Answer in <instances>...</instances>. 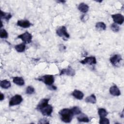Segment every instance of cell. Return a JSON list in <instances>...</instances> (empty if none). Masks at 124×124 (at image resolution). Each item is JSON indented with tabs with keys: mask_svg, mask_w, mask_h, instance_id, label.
I'll use <instances>...</instances> for the list:
<instances>
[{
	"mask_svg": "<svg viewBox=\"0 0 124 124\" xmlns=\"http://www.w3.org/2000/svg\"><path fill=\"white\" fill-rule=\"evenodd\" d=\"M62 120L66 123L71 122L73 114L71 109L68 108H63L59 112Z\"/></svg>",
	"mask_w": 124,
	"mask_h": 124,
	"instance_id": "obj_1",
	"label": "cell"
},
{
	"mask_svg": "<svg viewBox=\"0 0 124 124\" xmlns=\"http://www.w3.org/2000/svg\"><path fill=\"white\" fill-rule=\"evenodd\" d=\"M23 100L22 97L20 95L16 94L13 96L10 100L9 105V106H14L20 104Z\"/></svg>",
	"mask_w": 124,
	"mask_h": 124,
	"instance_id": "obj_2",
	"label": "cell"
},
{
	"mask_svg": "<svg viewBox=\"0 0 124 124\" xmlns=\"http://www.w3.org/2000/svg\"><path fill=\"white\" fill-rule=\"evenodd\" d=\"M39 110L41 111L43 115L49 116L51 115L52 112L53 108L50 105H49L48 104L40 108Z\"/></svg>",
	"mask_w": 124,
	"mask_h": 124,
	"instance_id": "obj_3",
	"label": "cell"
},
{
	"mask_svg": "<svg viewBox=\"0 0 124 124\" xmlns=\"http://www.w3.org/2000/svg\"><path fill=\"white\" fill-rule=\"evenodd\" d=\"M38 80L43 81L46 85L50 86L54 83V78L52 75H45L40 78H39Z\"/></svg>",
	"mask_w": 124,
	"mask_h": 124,
	"instance_id": "obj_4",
	"label": "cell"
},
{
	"mask_svg": "<svg viewBox=\"0 0 124 124\" xmlns=\"http://www.w3.org/2000/svg\"><path fill=\"white\" fill-rule=\"evenodd\" d=\"M18 38L21 39L25 43H30L31 42L32 35L29 32L26 31L17 36Z\"/></svg>",
	"mask_w": 124,
	"mask_h": 124,
	"instance_id": "obj_5",
	"label": "cell"
},
{
	"mask_svg": "<svg viewBox=\"0 0 124 124\" xmlns=\"http://www.w3.org/2000/svg\"><path fill=\"white\" fill-rule=\"evenodd\" d=\"M56 33L60 37L64 36L66 38H69V35L66 31V29L65 26H61L56 30Z\"/></svg>",
	"mask_w": 124,
	"mask_h": 124,
	"instance_id": "obj_6",
	"label": "cell"
},
{
	"mask_svg": "<svg viewBox=\"0 0 124 124\" xmlns=\"http://www.w3.org/2000/svg\"><path fill=\"white\" fill-rule=\"evenodd\" d=\"M111 17L113 18L115 23L118 24H122L124 21V18L122 15L120 14H117L111 15Z\"/></svg>",
	"mask_w": 124,
	"mask_h": 124,
	"instance_id": "obj_7",
	"label": "cell"
},
{
	"mask_svg": "<svg viewBox=\"0 0 124 124\" xmlns=\"http://www.w3.org/2000/svg\"><path fill=\"white\" fill-rule=\"evenodd\" d=\"M82 64H88L90 65L95 64L96 63V58L94 57H88L85 58L84 60L80 62Z\"/></svg>",
	"mask_w": 124,
	"mask_h": 124,
	"instance_id": "obj_8",
	"label": "cell"
},
{
	"mask_svg": "<svg viewBox=\"0 0 124 124\" xmlns=\"http://www.w3.org/2000/svg\"><path fill=\"white\" fill-rule=\"evenodd\" d=\"M122 57L120 55L116 54L110 58V62L113 65H117L122 61Z\"/></svg>",
	"mask_w": 124,
	"mask_h": 124,
	"instance_id": "obj_9",
	"label": "cell"
},
{
	"mask_svg": "<svg viewBox=\"0 0 124 124\" xmlns=\"http://www.w3.org/2000/svg\"><path fill=\"white\" fill-rule=\"evenodd\" d=\"M75 74V70L72 69L70 66H69L68 68L66 69H63L62 70L60 75H66L68 76H73Z\"/></svg>",
	"mask_w": 124,
	"mask_h": 124,
	"instance_id": "obj_10",
	"label": "cell"
},
{
	"mask_svg": "<svg viewBox=\"0 0 124 124\" xmlns=\"http://www.w3.org/2000/svg\"><path fill=\"white\" fill-rule=\"evenodd\" d=\"M109 93L113 96H119L121 94V92L119 89L116 85H113L110 88Z\"/></svg>",
	"mask_w": 124,
	"mask_h": 124,
	"instance_id": "obj_11",
	"label": "cell"
},
{
	"mask_svg": "<svg viewBox=\"0 0 124 124\" xmlns=\"http://www.w3.org/2000/svg\"><path fill=\"white\" fill-rule=\"evenodd\" d=\"M17 26L21 27L22 28H27L31 26V23L28 20H18L17 21Z\"/></svg>",
	"mask_w": 124,
	"mask_h": 124,
	"instance_id": "obj_12",
	"label": "cell"
},
{
	"mask_svg": "<svg viewBox=\"0 0 124 124\" xmlns=\"http://www.w3.org/2000/svg\"><path fill=\"white\" fill-rule=\"evenodd\" d=\"M72 95L78 100H81L83 98L84 94L79 90H75L72 93Z\"/></svg>",
	"mask_w": 124,
	"mask_h": 124,
	"instance_id": "obj_13",
	"label": "cell"
},
{
	"mask_svg": "<svg viewBox=\"0 0 124 124\" xmlns=\"http://www.w3.org/2000/svg\"><path fill=\"white\" fill-rule=\"evenodd\" d=\"M13 81L14 83L19 85V86H22L24 84V80L22 77H16L13 78Z\"/></svg>",
	"mask_w": 124,
	"mask_h": 124,
	"instance_id": "obj_14",
	"label": "cell"
},
{
	"mask_svg": "<svg viewBox=\"0 0 124 124\" xmlns=\"http://www.w3.org/2000/svg\"><path fill=\"white\" fill-rule=\"evenodd\" d=\"M78 10L82 13H86L89 10V6L84 3H81L78 6Z\"/></svg>",
	"mask_w": 124,
	"mask_h": 124,
	"instance_id": "obj_15",
	"label": "cell"
},
{
	"mask_svg": "<svg viewBox=\"0 0 124 124\" xmlns=\"http://www.w3.org/2000/svg\"><path fill=\"white\" fill-rule=\"evenodd\" d=\"M85 101L87 103H90L92 104H95L96 102V97L94 94H92L91 95L88 96L85 99Z\"/></svg>",
	"mask_w": 124,
	"mask_h": 124,
	"instance_id": "obj_16",
	"label": "cell"
},
{
	"mask_svg": "<svg viewBox=\"0 0 124 124\" xmlns=\"http://www.w3.org/2000/svg\"><path fill=\"white\" fill-rule=\"evenodd\" d=\"M0 85L1 87H2V88H4V89H8L9 88H10L11 87L10 82L6 79L1 81Z\"/></svg>",
	"mask_w": 124,
	"mask_h": 124,
	"instance_id": "obj_17",
	"label": "cell"
},
{
	"mask_svg": "<svg viewBox=\"0 0 124 124\" xmlns=\"http://www.w3.org/2000/svg\"><path fill=\"white\" fill-rule=\"evenodd\" d=\"M49 100V99H47V98H44V99H42L40 101V102L39 103V104H38V105L37 106V109H39L42 107L48 104V102Z\"/></svg>",
	"mask_w": 124,
	"mask_h": 124,
	"instance_id": "obj_18",
	"label": "cell"
},
{
	"mask_svg": "<svg viewBox=\"0 0 124 124\" xmlns=\"http://www.w3.org/2000/svg\"><path fill=\"white\" fill-rule=\"evenodd\" d=\"M77 119L79 122H80L88 123L89 122V119L88 118V117L84 114H82L79 115L77 118Z\"/></svg>",
	"mask_w": 124,
	"mask_h": 124,
	"instance_id": "obj_19",
	"label": "cell"
},
{
	"mask_svg": "<svg viewBox=\"0 0 124 124\" xmlns=\"http://www.w3.org/2000/svg\"><path fill=\"white\" fill-rule=\"evenodd\" d=\"M25 45L24 44H20L19 45H17L15 46V49L16 50L19 52H23L25 49Z\"/></svg>",
	"mask_w": 124,
	"mask_h": 124,
	"instance_id": "obj_20",
	"label": "cell"
},
{
	"mask_svg": "<svg viewBox=\"0 0 124 124\" xmlns=\"http://www.w3.org/2000/svg\"><path fill=\"white\" fill-rule=\"evenodd\" d=\"M95 27L98 30H105L106 29V26L103 22H99L96 23Z\"/></svg>",
	"mask_w": 124,
	"mask_h": 124,
	"instance_id": "obj_21",
	"label": "cell"
},
{
	"mask_svg": "<svg viewBox=\"0 0 124 124\" xmlns=\"http://www.w3.org/2000/svg\"><path fill=\"white\" fill-rule=\"evenodd\" d=\"M98 113L100 118L105 117L108 115V112L105 109L103 108H99L98 110Z\"/></svg>",
	"mask_w": 124,
	"mask_h": 124,
	"instance_id": "obj_22",
	"label": "cell"
},
{
	"mask_svg": "<svg viewBox=\"0 0 124 124\" xmlns=\"http://www.w3.org/2000/svg\"><path fill=\"white\" fill-rule=\"evenodd\" d=\"M0 16L1 18L5 19L7 21H8L12 17V15L11 14L5 13L2 11H0Z\"/></svg>",
	"mask_w": 124,
	"mask_h": 124,
	"instance_id": "obj_23",
	"label": "cell"
},
{
	"mask_svg": "<svg viewBox=\"0 0 124 124\" xmlns=\"http://www.w3.org/2000/svg\"><path fill=\"white\" fill-rule=\"evenodd\" d=\"M71 110L72 111V112L73 115L79 114L81 112L80 109L78 107H74L72 109H71Z\"/></svg>",
	"mask_w": 124,
	"mask_h": 124,
	"instance_id": "obj_24",
	"label": "cell"
},
{
	"mask_svg": "<svg viewBox=\"0 0 124 124\" xmlns=\"http://www.w3.org/2000/svg\"><path fill=\"white\" fill-rule=\"evenodd\" d=\"M0 37L1 38H7L8 37V33L4 29H1L0 30Z\"/></svg>",
	"mask_w": 124,
	"mask_h": 124,
	"instance_id": "obj_25",
	"label": "cell"
},
{
	"mask_svg": "<svg viewBox=\"0 0 124 124\" xmlns=\"http://www.w3.org/2000/svg\"><path fill=\"white\" fill-rule=\"evenodd\" d=\"M111 29L114 32H118L119 31L120 28L119 26L117 24L113 23L111 25Z\"/></svg>",
	"mask_w": 124,
	"mask_h": 124,
	"instance_id": "obj_26",
	"label": "cell"
},
{
	"mask_svg": "<svg viewBox=\"0 0 124 124\" xmlns=\"http://www.w3.org/2000/svg\"><path fill=\"white\" fill-rule=\"evenodd\" d=\"M34 89L31 86H29L26 88V93L27 94H32L34 93Z\"/></svg>",
	"mask_w": 124,
	"mask_h": 124,
	"instance_id": "obj_27",
	"label": "cell"
},
{
	"mask_svg": "<svg viewBox=\"0 0 124 124\" xmlns=\"http://www.w3.org/2000/svg\"><path fill=\"white\" fill-rule=\"evenodd\" d=\"M99 123L101 124H108L109 123V120L105 117L100 118Z\"/></svg>",
	"mask_w": 124,
	"mask_h": 124,
	"instance_id": "obj_28",
	"label": "cell"
},
{
	"mask_svg": "<svg viewBox=\"0 0 124 124\" xmlns=\"http://www.w3.org/2000/svg\"><path fill=\"white\" fill-rule=\"evenodd\" d=\"M88 18L89 16L88 15H83L81 17V20L83 22H85L86 20H88Z\"/></svg>",
	"mask_w": 124,
	"mask_h": 124,
	"instance_id": "obj_29",
	"label": "cell"
},
{
	"mask_svg": "<svg viewBox=\"0 0 124 124\" xmlns=\"http://www.w3.org/2000/svg\"><path fill=\"white\" fill-rule=\"evenodd\" d=\"M38 123L40 124H49V122L47 121V120L45 119H41Z\"/></svg>",
	"mask_w": 124,
	"mask_h": 124,
	"instance_id": "obj_30",
	"label": "cell"
},
{
	"mask_svg": "<svg viewBox=\"0 0 124 124\" xmlns=\"http://www.w3.org/2000/svg\"><path fill=\"white\" fill-rule=\"evenodd\" d=\"M4 95L2 93H0V101H2L4 99Z\"/></svg>",
	"mask_w": 124,
	"mask_h": 124,
	"instance_id": "obj_31",
	"label": "cell"
},
{
	"mask_svg": "<svg viewBox=\"0 0 124 124\" xmlns=\"http://www.w3.org/2000/svg\"><path fill=\"white\" fill-rule=\"evenodd\" d=\"M50 86H51L50 88H49V89H50V90H56V89H57L56 87H55V86H54L53 85H50Z\"/></svg>",
	"mask_w": 124,
	"mask_h": 124,
	"instance_id": "obj_32",
	"label": "cell"
},
{
	"mask_svg": "<svg viewBox=\"0 0 124 124\" xmlns=\"http://www.w3.org/2000/svg\"><path fill=\"white\" fill-rule=\"evenodd\" d=\"M59 1H60L61 2H62V3H64V2H65V1H63V0H60Z\"/></svg>",
	"mask_w": 124,
	"mask_h": 124,
	"instance_id": "obj_33",
	"label": "cell"
}]
</instances>
